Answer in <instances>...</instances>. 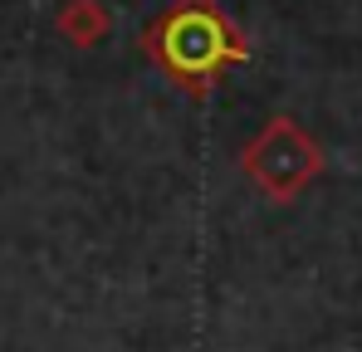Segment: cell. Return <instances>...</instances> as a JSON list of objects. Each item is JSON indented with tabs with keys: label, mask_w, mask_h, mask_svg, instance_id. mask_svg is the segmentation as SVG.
Segmentation results:
<instances>
[{
	"label": "cell",
	"mask_w": 362,
	"mask_h": 352,
	"mask_svg": "<svg viewBox=\"0 0 362 352\" xmlns=\"http://www.w3.org/2000/svg\"><path fill=\"white\" fill-rule=\"evenodd\" d=\"M54 30L74 49H98L113 30V15H108L103 0H64L59 15H54Z\"/></svg>",
	"instance_id": "3957f363"
},
{
	"label": "cell",
	"mask_w": 362,
	"mask_h": 352,
	"mask_svg": "<svg viewBox=\"0 0 362 352\" xmlns=\"http://www.w3.org/2000/svg\"><path fill=\"white\" fill-rule=\"evenodd\" d=\"M147 54L157 59V69H167L172 83L206 93L226 69L245 64L250 49L216 0H177L147 30Z\"/></svg>",
	"instance_id": "6da1fadb"
},
{
	"label": "cell",
	"mask_w": 362,
	"mask_h": 352,
	"mask_svg": "<svg viewBox=\"0 0 362 352\" xmlns=\"http://www.w3.org/2000/svg\"><path fill=\"white\" fill-rule=\"evenodd\" d=\"M240 172L259 186V196L289 206L323 176V147H318V137H308L299 117L274 113L240 147Z\"/></svg>",
	"instance_id": "7a4b0ae2"
}]
</instances>
